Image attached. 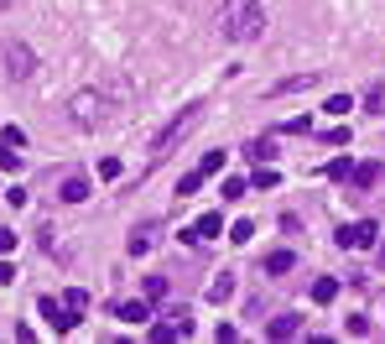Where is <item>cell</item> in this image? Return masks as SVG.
Instances as JSON below:
<instances>
[{
	"instance_id": "1",
	"label": "cell",
	"mask_w": 385,
	"mask_h": 344,
	"mask_svg": "<svg viewBox=\"0 0 385 344\" xmlns=\"http://www.w3.org/2000/svg\"><path fill=\"white\" fill-rule=\"evenodd\" d=\"M219 32L229 42H260L265 37V6L260 0H224L219 6Z\"/></svg>"
},
{
	"instance_id": "2",
	"label": "cell",
	"mask_w": 385,
	"mask_h": 344,
	"mask_svg": "<svg viewBox=\"0 0 385 344\" xmlns=\"http://www.w3.org/2000/svg\"><path fill=\"white\" fill-rule=\"evenodd\" d=\"M198 121H203V104H182V115H172V121L151 136V156H156V162H162V156H167L172 147H177L182 136H193Z\"/></svg>"
},
{
	"instance_id": "3",
	"label": "cell",
	"mask_w": 385,
	"mask_h": 344,
	"mask_svg": "<svg viewBox=\"0 0 385 344\" xmlns=\"http://www.w3.org/2000/svg\"><path fill=\"white\" fill-rule=\"evenodd\" d=\"M68 110H73V125H78V130L104 125V99L94 94V89H78V94L68 99Z\"/></svg>"
},
{
	"instance_id": "4",
	"label": "cell",
	"mask_w": 385,
	"mask_h": 344,
	"mask_svg": "<svg viewBox=\"0 0 385 344\" xmlns=\"http://www.w3.org/2000/svg\"><path fill=\"white\" fill-rule=\"evenodd\" d=\"M339 245H343V250H370V245H380V224H375V219L343 224V230H339Z\"/></svg>"
},
{
	"instance_id": "5",
	"label": "cell",
	"mask_w": 385,
	"mask_h": 344,
	"mask_svg": "<svg viewBox=\"0 0 385 344\" xmlns=\"http://www.w3.org/2000/svg\"><path fill=\"white\" fill-rule=\"evenodd\" d=\"M37 308H42L47 328H58V334H68V328L78 324V313H73V308H68V302H63V297H42V302H37Z\"/></svg>"
},
{
	"instance_id": "6",
	"label": "cell",
	"mask_w": 385,
	"mask_h": 344,
	"mask_svg": "<svg viewBox=\"0 0 385 344\" xmlns=\"http://www.w3.org/2000/svg\"><path fill=\"white\" fill-rule=\"evenodd\" d=\"M0 63H6V73H11V78H32V47L11 42L6 52H0Z\"/></svg>"
},
{
	"instance_id": "7",
	"label": "cell",
	"mask_w": 385,
	"mask_h": 344,
	"mask_svg": "<svg viewBox=\"0 0 385 344\" xmlns=\"http://www.w3.org/2000/svg\"><path fill=\"white\" fill-rule=\"evenodd\" d=\"M224 230V214H203L193 224V230H182V245H198V240H214V235Z\"/></svg>"
},
{
	"instance_id": "8",
	"label": "cell",
	"mask_w": 385,
	"mask_h": 344,
	"mask_svg": "<svg viewBox=\"0 0 385 344\" xmlns=\"http://www.w3.org/2000/svg\"><path fill=\"white\" fill-rule=\"evenodd\" d=\"M156 235H162V224H136L130 240H125V250H130V256H146V250L156 245Z\"/></svg>"
},
{
	"instance_id": "9",
	"label": "cell",
	"mask_w": 385,
	"mask_h": 344,
	"mask_svg": "<svg viewBox=\"0 0 385 344\" xmlns=\"http://www.w3.org/2000/svg\"><path fill=\"white\" fill-rule=\"evenodd\" d=\"M58 198H63V204H84V198H89V178H84V172H68L63 188H58Z\"/></svg>"
},
{
	"instance_id": "10",
	"label": "cell",
	"mask_w": 385,
	"mask_h": 344,
	"mask_svg": "<svg viewBox=\"0 0 385 344\" xmlns=\"http://www.w3.org/2000/svg\"><path fill=\"white\" fill-rule=\"evenodd\" d=\"M297 334H302V319H297V313H282V319L265 324V339H297Z\"/></svg>"
},
{
	"instance_id": "11",
	"label": "cell",
	"mask_w": 385,
	"mask_h": 344,
	"mask_svg": "<svg viewBox=\"0 0 385 344\" xmlns=\"http://www.w3.org/2000/svg\"><path fill=\"white\" fill-rule=\"evenodd\" d=\"M380 178H385V167H380V162H360V167L349 172V183H354V188H360V193H370V188H375Z\"/></svg>"
},
{
	"instance_id": "12",
	"label": "cell",
	"mask_w": 385,
	"mask_h": 344,
	"mask_svg": "<svg viewBox=\"0 0 385 344\" xmlns=\"http://www.w3.org/2000/svg\"><path fill=\"white\" fill-rule=\"evenodd\" d=\"M115 319H125V324H146V319H151V302H115Z\"/></svg>"
},
{
	"instance_id": "13",
	"label": "cell",
	"mask_w": 385,
	"mask_h": 344,
	"mask_svg": "<svg viewBox=\"0 0 385 344\" xmlns=\"http://www.w3.org/2000/svg\"><path fill=\"white\" fill-rule=\"evenodd\" d=\"M291 266H297V256H291V250H271V256H265V276H286Z\"/></svg>"
},
{
	"instance_id": "14",
	"label": "cell",
	"mask_w": 385,
	"mask_h": 344,
	"mask_svg": "<svg viewBox=\"0 0 385 344\" xmlns=\"http://www.w3.org/2000/svg\"><path fill=\"white\" fill-rule=\"evenodd\" d=\"M245 156H250V162H271V156H276V141H271V136H255V141L245 147Z\"/></svg>"
},
{
	"instance_id": "15",
	"label": "cell",
	"mask_w": 385,
	"mask_h": 344,
	"mask_svg": "<svg viewBox=\"0 0 385 344\" xmlns=\"http://www.w3.org/2000/svg\"><path fill=\"white\" fill-rule=\"evenodd\" d=\"M313 84H317V73H297V78H282L271 94H297V89H313Z\"/></svg>"
},
{
	"instance_id": "16",
	"label": "cell",
	"mask_w": 385,
	"mask_h": 344,
	"mask_svg": "<svg viewBox=\"0 0 385 344\" xmlns=\"http://www.w3.org/2000/svg\"><path fill=\"white\" fill-rule=\"evenodd\" d=\"M339 297V282H334V276H317V282H313V302H334Z\"/></svg>"
},
{
	"instance_id": "17",
	"label": "cell",
	"mask_w": 385,
	"mask_h": 344,
	"mask_svg": "<svg viewBox=\"0 0 385 344\" xmlns=\"http://www.w3.org/2000/svg\"><path fill=\"white\" fill-rule=\"evenodd\" d=\"M276 183H282V178H276V167H271V162H260V167H255V178H250V188H260V193H265V188H276Z\"/></svg>"
},
{
	"instance_id": "18",
	"label": "cell",
	"mask_w": 385,
	"mask_h": 344,
	"mask_svg": "<svg viewBox=\"0 0 385 344\" xmlns=\"http://www.w3.org/2000/svg\"><path fill=\"white\" fill-rule=\"evenodd\" d=\"M219 193H224V204H234V198H245V193H250V183H245V178H224V183H219Z\"/></svg>"
},
{
	"instance_id": "19",
	"label": "cell",
	"mask_w": 385,
	"mask_h": 344,
	"mask_svg": "<svg viewBox=\"0 0 385 344\" xmlns=\"http://www.w3.org/2000/svg\"><path fill=\"white\" fill-rule=\"evenodd\" d=\"M365 110H370V115H385V78H380V84H370V94H365Z\"/></svg>"
},
{
	"instance_id": "20",
	"label": "cell",
	"mask_w": 385,
	"mask_h": 344,
	"mask_svg": "<svg viewBox=\"0 0 385 344\" xmlns=\"http://www.w3.org/2000/svg\"><path fill=\"white\" fill-rule=\"evenodd\" d=\"M141 297H146V302H162V297H167V276H146Z\"/></svg>"
},
{
	"instance_id": "21",
	"label": "cell",
	"mask_w": 385,
	"mask_h": 344,
	"mask_svg": "<svg viewBox=\"0 0 385 344\" xmlns=\"http://www.w3.org/2000/svg\"><path fill=\"white\" fill-rule=\"evenodd\" d=\"M21 167V147H11V141H0V172H16Z\"/></svg>"
},
{
	"instance_id": "22",
	"label": "cell",
	"mask_w": 385,
	"mask_h": 344,
	"mask_svg": "<svg viewBox=\"0 0 385 344\" xmlns=\"http://www.w3.org/2000/svg\"><path fill=\"white\" fill-rule=\"evenodd\" d=\"M229 293H234V276H229V271H224V276H219V282H214V287H208V302H224V297H229Z\"/></svg>"
},
{
	"instance_id": "23",
	"label": "cell",
	"mask_w": 385,
	"mask_h": 344,
	"mask_svg": "<svg viewBox=\"0 0 385 344\" xmlns=\"http://www.w3.org/2000/svg\"><path fill=\"white\" fill-rule=\"evenodd\" d=\"M63 302H68V308L78 313V319H84V308H89V293H84V287H68V293H63Z\"/></svg>"
},
{
	"instance_id": "24",
	"label": "cell",
	"mask_w": 385,
	"mask_h": 344,
	"mask_svg": "<svg viewBox=\"0 0 385 344\" xmlns=\"http://www.w3.org/2000/svg\"><path fill=\"white\" fill-rule=\"evenodd\" d=\"M198 188H203V172H188V178H177V198H188V193H198Z\"/></svg>"
},
{
	"instance_id": "25",
	"label": "cell",
	"mask_w": 385,
	"mask_h": 344,
	"mask_svg": "<svg viewBox=\"0 0 385 344\" xmlns=\"http://www.w3.org/2000/svg\"><path fill=\"white\" fill-rule=\"evenodd\" d=\"M349 172H354V162H349V156H334V162L323 167V178H349Z\"/></svg>"
},
{
	"instance_id": "26",
	"label": "cell",
	"mask_w": 385,
	"mask_h": 344,
	"mask_svg": "<svg viewBox=\"0 0 385 344\" xmlns=\"http://www.w3.org/2000/svg\"><path fill=\"white\" fill-rule=\"evenodd\" d=\"M250 235H255V224H250V219L229 224V240H234V245H250Z\"/></svg>"
},
{
	"instance_id": "27",
	"label": "cell",
	"mask_w": 385,
	"mask_h": 344,
	"mask_svg": "<svg viewBox=\"0 0 385 344\" xmlns=\"http://www.w3.org/2000/svg\"><path fill=\"white\" fill-rule=\"evenodd\" d=\"M177 334H182L177 324H151V339H156V344H172V339H177Z\"/></svg>"
},
{
	"instance_id": "28",
	"label": "cell",
	"mask_w": 385,
	"mask_h": 344,
	"mask_svg": "<svg viewBox=\"0 0 385 344\" xmlns=\"http://www.w3.org/2000/svg\"><path fill=\"white\" fill-rule=\"evenodd\" d=\"M323 110H328V115H349V110H354V99H349V94H334Z\"/></svg>"
},
{
	"instance_id": "29",
	"label": "cell",
	"mask_w": 385,
	"mask_h": 344,
	"mask_svg": "<svg viewBox=\"0 0 385 344\" xmlns=\"http://www.w3.org/2000/svg\"><path fill=\"white\" fill-rule=\"evenodd\" d=\"M219 167H224V152H208V156H203V162H198V172H203V178H214V172H219Z\"/></svg>"
},
{
	"instance_id": "30",
	"label": "cell",
	"mask_w": 385,
	"mask_h": 344,
	"mask_svg": "<svg viewBox=\"0 0 385 344\" xmlns=\"http://www.w3.org/2000/svg\"><path fill=\"white\" fill-rule=\"evenodd\" d=\"M0 141H11V147H26V130H21V125H6V130H0Z\"/></svg>"
},
{
	"instance_id": "31",
	"label": "cell",
	"mask_w": 385,
	"mask_h": 344,
	"mask_svg": "<svg viewBox=\"0 0 385 344\" xmlns=\"http://www.w3.org/2000/svg\"><path fill=\"white\" fill-rule=\"evenodd\" d=\"M11 282H16V266H11V261L0 256V287H11Z\"/></svg>"
},
{
	"instance_id": "32",
	"label": "cell",
	"mask_w": 385,
	"mask_h": 344,
	"mask_svg": "<svg viewBox=\"0 0 385 344\" xmlns=\"http://www.w3.org/2000/svg\"><path fill=\"white\" fill-rule=\"evenodd\" d=\"M16 250V230H0V256H11Z\"/></svg>"
},
{
	"instance_id": "33",
	"label": "cell",
	"mask_w": 385,
	"mask_h": 344,
	"mask_svg": "<svg viewBox=\"0 0 385 344\" xmlns=\"http://www.w3.org/2000/svg\"><path fill=\"white\" fill-rule=\"evenodd\" d=\"M380 266H385V240H380Z\"/></svg>"
}]
</instances>
